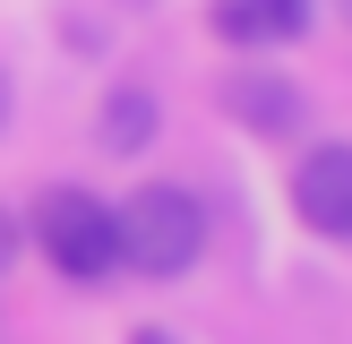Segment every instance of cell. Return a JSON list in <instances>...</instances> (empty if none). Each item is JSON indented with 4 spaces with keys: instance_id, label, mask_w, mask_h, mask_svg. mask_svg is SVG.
<instances>
[{
    "instance_id": "6da1fadb",
    "label": "cell",
    "mask_w": 352,
    "mask_h": 344,
    "mask_svg": "<svg viewBox=\"0 0 352 344\" xmlns=\"http://www.w3.org/2000/svg\"><path fill=\"white\" fill-rule=\"evenodd\" d=\"M112 224H120V267H138V275H189L206 250V206L172 181H146Z\"/></svg>"
},
{
    "instance_id": "ba28073f",
    "label": "cell",
    "mask_w": 352,
    "mask_h": 344,
    "mask_svg": "<svg viewBox=\"0 0 352 344\" xmlns=\"http://www.w3.org/2000/svg\"><path fill=\"white\" fill-rule=\"evenodd\" d=\"M0 120H9V78H0Z\"/></svg>"
},
{
    "instance_id": "5b68a950",
    "label": "cell",
    "mask_w": 352,
    "mask_h": 344,
    "mask_svg": "<svg viewBox=\"0 0 352 344\" xmlns=\"http://www.w3.org/2000/svg\"><path fill=\"white\" fill-rule=\"evenodd\" d=\"M223 103H232V120H250V129H292V103L301 95H292L284 78H232Z\"/></svg>"
},
{
    "instance_id": "9c48e42d",
    "label": "cell",
    "mask_w": 352,
    "mask_h": 344,
    "mask_svg": "<svg viewBox=\"0 0 352 344\" xmlns=\"http://www.w3.org/2000/svg\"><path fill=\"white\" fill-rule=\"evenodd\" d=\"M138 344H172V336H155V327H146V336H138Z\"/></svg>"
},
{
    "instance_id": "52a82bcc",
    "label": "cell",
    "mask_w": 352,
    "mask_h": 344,
    "mask_svg": "<svg viewBox=\"0 0 352 344\" xmlns=\"http://www.w3.org/2000/svg\"><path fill=\"white\" fill-rule=\"evenodd\" d=\"M17 258V224H9V206H0V267Z\"/></svg>"
},
{
    "instance_id": "277c9868",
    "label": "cell",
    "mask_w": 352,
    "mask_h": 344,
    "mask_svg": "<svg viewBox=\"0 0 352 344\" xmlns=\"http://www.w3.org/2000/svg\"><path fill=\"white\" fill-rule=\"evenodd\" d=\"M215 34L241 52L292 43V34H309V0H215Z\"/></svg>"
},
{
    "instance_id": "30bf717a",
    "label": "cell",
    "mask_w": 352,
    "mask_h": 344,
    "mask_svg": "<svg viewBox=\"0 0 352 344\" xmlns=\"http://www.w3.org/2000/svg\"><path fill=\"white\" fill-rule=\"evenodd\" d=\"M344 17H352V0H344Z\"/></svg>"
},
{
    "instance_id": "3957f363",
    "label": "cell",
    "mask_w": 352,
    "mask_h": 344,
    "mask_svg": "<svg viewBox=\"0 0 352 344\" xmlns=\"http://www.w3.org/2000/svg\"><path fill=\"white\" fill-rule=\"evenodd\" d=\"M292 206H301V224L352 241V147H309L292 172Z\"/></svg>"
},
{
    "instance_id": "8992f818",
    "label": "cell",
    "mask_w": 352,
    "mask_h": 344,
    "mask_svg": "<svg viewBox=\"0 0 352 344\" xmlns=\"http://www.w3.org/2000/svg\"><path fill=\"white\" fill-rule=\"evenodd\" d=\"M146 129H155V95H146V86H120L112 112H103V147L129 155V147H146Z\"/></svg>"
},
{
    "instance_id": "7a4b0ae2",
    "label": "cell",
    "mask_w": 352,
    "mask_h": 344,
    "mask_svg": "<svg viewBox=\"0 0 352 344\" xmlns=\"http://www.w3.org/2000/svg\"><path fill=\"white\" fill-rule=\"evenodd\" d=\"M34 241H43V258L60 275H78V284H95V275L120 267V224L103 198H86V189H43L34 198Z\"/></svg>"
}]
</instances>
